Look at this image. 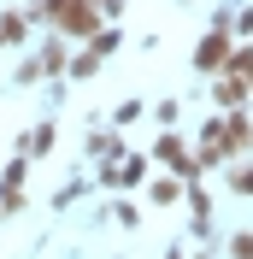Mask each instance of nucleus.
Returning a JSON list of instances; mask_svg holds the SVG:
<instances>
[{"label":"nucleus","instance_id":"3","mask_svg":"<svg viewBox=\"0 0 253 259\" xmlns=\"http://www.w3.org/2000/svg\"><path fill=\"white\" fill-rule=\"evenodd\" d=\"M230 183H236V194H253V165H236V171H230Z\"/></svg>","mask_w":253,"mask_h":259},{"label":"nucleus","instance_id":"4","mask_svg":"<svg viewBox=\"0 0 253 259\" xmlns=\"http://www.w3.org/2000/svg\"><path fill=\"white\" fill-rule=\"evenodd\" d=\"M230 247H236V253H253V236H247V230H241V236H236V242H230Z\"/></svg>","mask_w":253,"mask_h":259},{"label":"nucleus","instance_id":"2","mask_svg":"<svg viewBox=\"0 0 253 259\" xmlns=\"http://www.w3.org/2000/svg\"><path fill=\"white\" fill-rule=\"evenodd\" d=\"M224 153H230V136H224V130H212V124H206V136H200V159H194V165H218Z\"/></svg>","mask_w":253,"mask_h":259},{"label":"nucleus","instance_id":"1","mask_svg":"<svg viewBox=\"0 0 253 259\" xmlns=\"http://www.w3.org/2000/svg\"><path fill=\"white\" fill-rule=\"evenodd\" d=\"M224 59H230V48H224V30L200 35V48H194V71H218Z\"/></svg>","mask_w":253,"mask_h":259}]
</instances>
